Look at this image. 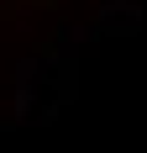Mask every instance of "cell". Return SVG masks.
<instances>
[{"label":"cell","mask_w":147,"mask_h":153,"mask_svg":"<svg viewBox=\"0 0 147 153\" xmlns=\"http://www.w3.org/2000/svg\"><path fill=\"white\" fill-rule=\"evenodd\" d=\"M142 16L147 5L142 0H95V27H100V37H132V32H142Z\"/></svg>","instance_id":"obj_1"},{"label":"cell","mask_w":147,"mask_h":153,"mask_svg":"<svg viewBox=\"0 0 147 153\" xmlns=\"http://www.w3.org/2000/svg\"><path fill=\"white\" fill-rule=\"evenodd\" d=\"M95 37H100L95 16H89V21H63V27H58V48H63V53H79V48H89Z\"/></svg>","instance_id":"obj_2"},{"label":"cell","mask_w":147,"mask_h":153,"mask_svg":"<svg viewBox=\"0 0 147 153\" xmlns=\"http://www.w3.org/2000/svg\"><path fill=\"white\" fill-rule=\"evenodd\" d=\"M58 5H95V0H58Z\"/></svg>","instance_id":"obj_3"}]
</instances>
